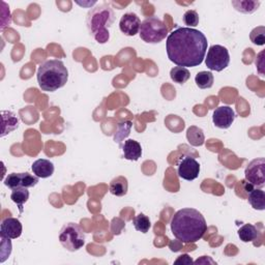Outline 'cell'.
Returning <instances> with one entry per match:
<instances>
[{
	"instance_id": "8992f818",
	"label": "cell",
	"mask_w": 265,
	"mask_h": 265,
	"mask_svg": "<svg viewBox=\"0 0 265 265\" xmlns=\"http://www.w3.org/2000/svg\"><path fill=\"white\" fill-rule=\"evenodd\" d=\"M59 241L68 251L76 252L85 245V233L78 224L68 223L60 230Z\"/></svg>"
},
{
	"instance_id": "3957f363",
	"label": "cell",
	"mask_w": 265,
	"mask_h": 265,
	"mask_svg": "<svg viewBox=\"0 0 265 265\" xmlns=\"http://www.w3.org/2000/svg\"><path fill=\"white\" fill-rule=\"evenodd\" d=\"M36 79L41 91L54 93L67 84L69 71L61 60H47L38 68Z\"/></svg>"
},
{
	"instance_id": "9a60e30c",
	"label": "cell",
	"mask_w": 265,
	"mask_h": 265,
	"mask_svg": "<svg viewBox=\"0 0 265 265\" xmlns=\"http://www.w3.org/2000/svg\"><path fill=\"white\" fill-rule=\"evenodd\" d=\"M122 151L124 159L128 161H138L142 156L141 144L132 139L124 141L122 144Z\"/></svg>"
},
{
	"instance_id": "30bf717a",
	"label": "cell",
	"mask_w": 265,
	"mask_h": 265,
	"mask_svg": "<svg viewBox=\"0 0 265 265\" xmlns=\"http://www.w3.org/2000/svg\"><path fill=\"white\" fill-rule=\"evenodd\" d=\"M178 173L181 179L192 182L199 176L200 164L197 162L196 159L190 156H186L179 163Z\"/></svg>"
},
{
	"instance_id": "83f0119b",
	"label": "cell",
	"mask_w": 265,
	"mask_h": 265,
	"mask_svg": "<svg viewBox=\"0 0 265 265\" xmlns=\"http://www.w3.org/2000/svg\"><path fill=\"white\" fill-rule=\"evenodd\" d=\"M183 20H184L185 24L189 26V28L196 27L199 24V15L196 11L190 10L185 13Z\"/></svg>"
},
{
	"instance_id": "7a4b0ae2",
	"label": "cell",
	"mask_w": 265,
	"mask_h": 265,
	"mask_svg": "<svg viewBox=\"0 0 265 265\" xmlns=\"http://www.w3.org/2000/svg\"><path fill=\"white\" fill-rule=\"evenodd\" d=\"M206 230L207 224L204 216L194 208H183L171 219V231L181 242H197L203 237Z\"/></svg>"
},
{
	"instance_id": "9c48e42d",
	"label": "cell",
	"mask_w": 265,
	"mask_h": 265,
	"mask_svg": "<svg viewBox=\"0 0 265 265\" xmlns=\"http://www.w3.org/2000/svg\"><path fill=\"white\" fill-rule=\"evenodd\" d=\"M5 185L11 190L18 188H33L38 184V178L35 175H31L27 172L25 173H11L5 180Z\"/></svg>"
},
{
	"instance_id": "f1b7e54d",
	"label": "cell",
	"mask_w": 265,
	"mask_h": 265,
	"mask_svg": "<svg viewBox=\"0 0 265 265\" xmlns=\"http://www.w3.org/2000/svg\"><path fill=\"white\" fill-rule=\"evenodd\" d=\"M10 239L11 238L2 236V260H0L2 263H4L12 253V242Z\"/></svg>"
},
{
	"instance_id": "8fae6325",
	"label": "cell",
	"mask_w": 265,
	"mask_h": 265,
	"mask_svg": "<svg viewBox=\"0 0 265 265\" xmlns=\"http://www.w3.org/2000/svg\"><path fill=\"white\" fill-rule=\"evenodd\" d=\"M235 119V112L229 106H220L213 111L212 121L218 128H229Z\"/></svg>"
},
{
	"instance_id": "4fadbf2b",
	"label": "cell",
	"mask_w": 265,
	"mask_h": 265,
	"mask_svg": "<svg viewBox=\"0 0 265 265\" xmlns=\"http://www.w3.org/2000/svg\"><path fill=\"white\" fill-rule=\"evenodd\" d=\"M23 227L20 220L15 217H7L3 220L0 227V236L11 239H17L21 236Z\"/></svg>"
},
{
	"instance_id": "ffe728a7",
	"label": "cell",
	"mask_w": 265,
	"mask_h": 265,
	"mask_svg": "<svg viewBox=\"0 0 265 265\" xmlns=\"http://www.w3.org/2000/svg\"><path fill=\"white\" fill-rule=\"evenodd\" d=\"M238 237L244 242H251L256 240L260 236L258 229L252 224H246L238 230Z\"/></svg>"
},
{
	"instance_id": "ac0fdd59",
	"label": "cell",
	"mask_w": 265,
	"mask_h": 265,
	"mask_svg": "<svg viewBox=\"0 0 265 265\" xmlns=\"http://www.w3.org/2000/svg\"><path fill=\"white\" fill-rule=\"evenodd\" d=\"M187 139L192 146H202L205 142L203 130L195 125H192L187 130Z\"/></svg>"
},
{
	"instance_id": "484cf974",
	"label": "cell",
	"mask_w": 265,
	"mask_h": 265,
	"mask_svg": "<svg viewBox=\"0 0 265 265\" xmlns=\"http://www.w3.org/2000/svg\"><path fill=\"white\" fill-rule=\"evenodd\" d=\"M131 126H132V123L129 120H125L123 122H120L118 124L117 130H116L115 135H114V141L118 144H121L123 139H125L129 135Z\"/></svg>"
},
{
	"instance_id": "6da1fadb",
	"label": "cell",
	"mask_w": 265,
	"mask_h": 265,
	"mask_svg": "<svg viewBox=\"0 0 265 265\" xmlns=\"http://www.w3.org/2000/svg\"><path fill=\"white\" fill-rule=\"evenodd\" d=\"M207 46V38L201 31L181 27L168 35L166 50L170 61L187 69L198 67L203 62Z\"/></svg>"
},
{
	"instance_id": "f546056e",
	"label": "cell",
	"mask_w": 265,
	"mask_h": 265,
	"mask_svg": "<svg viewBox=\"0 0 265 265\" xmlns=\"http://www.w3.org/2000/svg\"><path fill=\"white\" fill-rule=\"evenodd\" d=\"M174 263L175 264H193L194 261L192 260V258L188 254H184V255H181L178 259H176Z\"/></svg>"
},
{
	"instance_id": "4316f807",
	"label": "cell",
	"mask_w": 265,
	"mask_h": 265,
	"mask_svg": "<svg viewBox=\"0 0 265 265\" xmlns=\"http://www.w3.org/2000/svg\"><path fill=\"white\" fill-rule=\"evenodd\" d=\"M250 38L253 43L257 46H263L265 43V27L258 26L251 31Z\"/></svg>"
},
{
	"instance_id": "44dd1931",
	"label": "cell",
	"mask_w": 265,
	"mask_h": 265,
	"mask_svg": "<svg viewBox=\"0 0 265 265\" xmlns=\"http://www.w3.org/2000/svg\"><path fill=\"white\" fill-rule=\"evenodd\" d=\"M11 199L14 203H16L19 207L20 213L23 212V205L28 201L29 199V191L27 188H18L13 190L11 194Z\"/></svg>"
},
{
	"instance_id": "7c38bea8",
	"label": "cell",
	"mask_w": 265,
	"mask_h": 265,
	"mask_svg": "<svg viewBox=\"0 0 265 265\" xmlns=\"http://www.w3.org/2000/svg\"><path fill=\"white\" fill-rule=\"evenodd\" d=\"M140 26L141 21L135 13L124 14L119 22V28L121 32L127 36L136 35L140 30Z\"/></svg>"
},
{
	"instance_id": "1f68e13d",
	"label": "cell",
	"mask_w": 265,
	"mask_h": 265,
	"mask_svg": "<svg viewBox=\"0 0 265 265\" xmlns=\"http://www.w3.org/2000/svg\"><path fill=\"white\" fill-rule=\"evenodd\" d=\"M195 264H206V263H211V264H216L210 257H207V256H203L202 258L194 261Z\"/></svg>"
},
{
	"instance_id": "d4e9b609",
	"label": "cell",
	"mask_w": 265,
	"mask_h": 265,
	"mask_svg": "<svg viewBox=\"0 0 265 265\" xmlns=\"http://www.w3.org/2000/svg\"><path fill=\"white\" fill-rule=\"evenodd\" d=\"M237 12L242 14H253L260 7V2H232L231 3Z\"/></svg>"
},
{
	"instance_id": "603a6c76",
	"label": "cell",
	"mask_w": 265,
	"mask_h": 265,
	"mask_svg": "<svg viewBox=\"0 0 265 265\" xmlns=\"http://www.w3.org/2000/svg\"><path fill=\"white\" fill-rule=\"evenodd\" d=\"M132 224H134V227L137 231L144 234L147 233L151 227L149 217L144 213H139L138 215H136L134 219H132Z\"/></svg>"
},
{
	"instance_id": "ba28073f",
	"label": "cell",
	"mask_w": 265,
	"mask_h": 265,
	"mask_svg": "<svg viewBox=\"0 0 265 265\" xmlns=\"http://www.w3.org/2000/svg\"><path fill=\"white\" fill-rule=\"evenodd\" d=\"M246 181L258 189H262L265 186V160L264 158H258L253 160L245 171Z\"/></svg>"
},
{
	"instance_id": "5b68a950",
	"label": "cell",
	"mask_w": 265,
	"mask_h": 265,
	"mask_svg": "<svg viewBox=\"0 0 265 265\" xmlns=\"http://www.w3.org/2000/svg\"><path fill=\"white\" fill-rule=\"evenodd\" d=\"M167 34L168 27L157 17H149L141 23L139 35L147 43H159L166 38Z\"/></svg>"
},
{
	"instance_id": "d6986e66",
	"label": "cell",
	"mask_w": 265,
	"mask_h": 265,
	"mask_svg": "<svg viewBox=\"0 0 265 265\" xmlns=\"http://www.w3.org/2000/svg\"><path fill=\"white\" fill-rule=\"evenodd\" d=\"M249 203L254 209H265V193L260 189H252L249 192Z\"/></svg>"
},
{
	"instance_id": "52a82bcc",
	"label": "cell",
	"mask_w": 265,
	"mask_h": 265,
	"mask_svg": "<svg viewBox=\"0 0 265 265\" xmlns=\"http://www.w3.org/2000/svg\"><path fill=\"white\" fill-rule=\"evenodd\" d=\"M230 62V55L227 48L220 45H213L209 48L205 58V64L210 71L222 72Z\"/></svg>"
},
{
	"instance_id": "5bb4252c",
	"label": "cell",
	"mask_w": 265,
	"mask_h": 265,
	"mask_svg": "<svg viewBox=\"0 0 265 265\" xmlns=\"http://www.w3.org/2000/svg\"><path fill=\"white\" fill-rule=\"evenodd\" d=\"M31 169L33 174L38 179H48L54 173V164L49 160L39 159L33 162Z\"/></svg>"
},
{
	"instance_id": "4dcf8cb0",
	"label": "cell",
	"mask_w": 265,
	"mask_h": 265,
	"mask_svg": "<svg viewBox=\"0 0 265 265\" xmlns=\"http://www.w3.org/2000/svg\"><path fill=\"white\" fill-rule=\"evenodd\" d=\"M263 55H264V52L262 51L259 55H258V57H257V59H256V67H257V69H258V71H259V73L263 76V74H264V59H263Z\"/></svg>"
},
{
	"instance_id": "2e32d148",
	"label": "cell",
	"mask_w": 265,
	"mask_h": 265,
	"mask_svg": "<svg viewBox=\"0 0 265 265\" xmlns=\"http://www.w3.org/2000/svg\"><path fill=\"white\" fill-rule=\"evenodd\" d=\"M3 132L2 137L10 134L11 131L15 130L19 126V119L15 113L11 111H3Z\"/></svg>"
},
{
	"instance_id": "277c9868",
	"label": "cell",
	"mask_w": 265,
	"mask_h": 265,
	"mask_svg": "<svg viewBox=\"0 0 265 265\" xmlns=\"http://www.w3.org/2000/svg\"><path fill=\"white\" fill-rule=\"evenodd\" d=\"M115 21V14L110 6L103 4L88 12L86 25L91 35L99 42L106 43L110 38L109 28Z\"/></svg>"
},
{
	"instance_id": "e0dca14e",
	"label": "cell",
	"mask_w": 265,
	"mask_h": 265,
	"mask_svg": "<svg viewBox=\"0 0 265 265\" xmlns=\"http://www.w3.org/2000/svg\"><path fill=\"white\" fill-rule=\"evenodd\" d=\"M110 193L117 197H122L127 194L128 190V183L126 178L124 176H117V178L113 179L109 186Z\"/></svg>"
},
{
	"instance_id": "cb8c5ba5",
	"label": "cell",
	"mask_w": 265,
	"mask_h": 265,
	"mask_svg": "<svg viewBox=\"0 0 265 265\" xmlns=\"http://www.w3.org/2000/svg\"><path fill=\"white\" fill-rule=\"evenodd\" d=\"M213 75L210 72H200L195 77V82L201 90H208L213 85Z\"/></svg>"
},
{
	"instance_id": "7402d4cb",
	"label": "cell",
	"mask_w": 265,
	"mask_h": 265,
	"mask_svg": "<svg viewBox=\"0 0 265 265\" xmlns=\"http://www.w3.org/2000/svg\"><path fill=\"white\" fill-rule=\"evenodd\" d=\"M171 79L178 84H184L191 78V73L188 69L183 67H175L170 72Z\"/></svg>"
}]
</instances>
